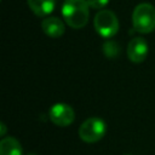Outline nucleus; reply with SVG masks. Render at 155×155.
Returning <instances> with one entry per match:
<instances>
[{
    "instance_id": "2",
    "label": "nucleus",
    "mask_w": 155,
    "mask_h": 155,
    "mask_svg": "<svg viewBox=\"0 0 155 155\" xmlns=\"http://www.w3.org/2000/svg\"><path fill=\"white\" fill-rule=\"evenodd\" d=\"M132 24L138 33H151L155 29V7L149 2L137 5L132 13Z\"/></svg>"
},
{
    "instance_id": "10",
    "label": "nucleus",
    "mask_w": 155,
    "mask_h": 155,
    "mask_svg": "<svg viewBox=\"0 0 155 155\" xmlns=\"http://www.w3.org/2000/svg\"><path fill=\"white\" fill-rule=\"evenodd\" d=\"M103 52L107 57L109 58H114L117 57L120 54V46L117 42L115 41H107L103 45Z\"/></svg>"
},
{
    "instance_id": "12",
    "label": "nucleus",
    "mask_w": 155,
    "mask_h": 155,
    "mask_svg": "<svg viewBox=\"0 0 155 155\" xmlns=\"http://www.w3.org/2000/svg\"><path fill=\"white\" fill-rule=\"evenodd\" d=\"M0 126H1V131H0V136H4V134L6 133V126H5V124H4V122H1V124H0Z\"/></svg>"
},
{
    "instance_id": "7",
    "label": "nucleus",
    "mask_w": 155,
    "mask_h": 155,
    "mask_svg": "<svg viewBox=\"0 0 155 155\" xmlns=\"http://www.w3.org/2000/svg\"><path fill=\"white\" fill-rule=\"evenodd\" d=\"M41 28H42L44 33L50 38H59L65 31V25H64L63 21L61 18L53 17V16L46 17L41 23Z\"/></svg>"
},
{
    "instance_id": "1",
    "label": "nucleus",
    "mask_w": 155,
    "mask_h": 155,
    "mask_svg": "<svg viewBox=\"0 0 155 155\" xmlns=\"http://www.w3.org/2000/svg\"><path fill=\"white\" fill-rule=\"evenodd\" d=\"M87 0H65L62 6V15L65 23L74 28H84L88 22Z\"/></svg>"
},
{
    "instance_id": "9",
    "label": "nucleus",
    "mask_w": 155,
    "mask_h": 155,
    "mask_svg": "<svg viewBox=\"0 0 155 155\" xmlns=\"http://www.w3.org/2000/svg\"><path fill=\"white\" fill-rule=\"evenodd\" d=\"M22 145L15 137H6L0 142V155H22Z\"/></svg>"
},
{
    "instance_id": "6",
    "label": "nucleus",
    "mask_w": 155,
    "mask_h": 155,
    "mask_svg": "<svg viewBox=\"0 0 155 155\" xmlns=\"http://www.w3.org/2000/svg\"><path fill=\"white\" fill-rule=\"evenodd\" d=\"M148 42L143 38H133L127 45V57L132 63H142L148 56Z\"/></svg>"
},
{
    "instance_id": "3",
    "label": "nucleus",
    "mask_w": 155,
    "mask_h": 155,
    "mask_svg": "<svg viewBox=\"0 0 155 155\" xmlns=\"http://www.w3.org/2000/svg\"><path fill=\"white\" fill-rule=\"evenodd\" d=\"M93 25L96 31L105 38H113L117 30H119V19L116 17V15L110 11V10H102L99 11L94 18H93Z\"/></svg>"
},
{
    "instance_id": "5",
    "label": "nucleus",
    "mask_w": 155,
    "mask_h": 155,
    "mask_svg": "<svg viewBox=\"0 0 155 155\" xmlns=\"http://www.w3.org/2000/svg\"><path fill=\"white\" fill-rule=\"evenodd\" d=\"M48 117L56 126L65 127L73 124L75 119V113L70 105L64 103H57L51 107L48 111Z\"/></svg>"
},
{
    "instance_id": "11",
    "label": "nucleus",
    "mask_w": 155,
    "mask_h": 155,
    "mask_svg": "<svg viewBox=\"0 0 155 155\" xmlns=\"http://www.w3.org/2000/svg\"><path fill=\"white\" fill-rule=\"evenodd\" d=\"M87 2H88V6L91 8H93V10H101L102 11V8H104L108 5L109 0H87Z\"/></svg>"
},
{
    "instance_id": "8",
    "label": "nucleus",
    "mask_w": 155,
    "mask_h": 155,
    "mask_svg": "<svg viewBox=\"0 0 155 155\" xmlns=\"http://www.w3.org/2000/svg\"><path fill=\"white\" fill-rule=\"evenodd\" d=\"M29 8L39 17L50 15L56 6V0H27Z\"/></svg>"
},
{
    "instance_id": "13",
    "label": "nucleus",
    "mask_w": 155,
    "mask_h": 155,
    "mask_svg": "<svg viewBox=\"0 0 155 155\" xmlns=\"http://www.w3.org/2000/svg\"><path fill=\"white\" fill-rule=\"evenodd\" d=\"M28 155H35V154H28Z\"/></svg>"
},
{
    "instance_id": "4",
    "label": "nucleus",
    "mask_w": 155,
    "mask_h": 155,
    "mask_svg": "<svg viewBox=\"0 0 155 155\" xmlns=\"http://www.w3.org/2000/svg\"><path fill=\"white\" fill-rule=\"evenodd\" d=\"M107 132V125L101 117H90L85 120L79 128V137L85 143H96L101 140Z\"/></svg>"
}]
</instances>
